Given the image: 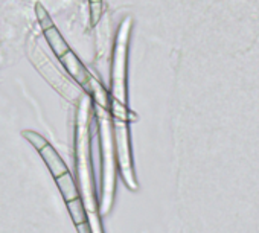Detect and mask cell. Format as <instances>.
Listing matches in <instances>:
<instances>
[{"label": "cell", "mask_w": 259, "mask_h": 233, "mask_svg": "<svg viewBox=\"0 0 259 233\" xmlns=\"http://www.w3.org/2000/svg\"><path fill=\"white\" fill-rule=\"evenodd\" d=\"M93 101L89 95H82L75 114L73 128V160L78 180V191L85 210L87 222L92 233H104L102 216L98 207V186L92 154V119H93Z\"/></svg>", "instance_id": "1"}, {"label": "cell", "mask_w": 259, "mask_h": 233, "mask_svg": "<svg viewBox=\"0 0 259 233\" xmlns=\"http://www.w3.org/2000/svg\"><path fill=\"white\" fill-rule=\"evenodd\" d=\"M34 10H35L38 25L41 28V32H43L48 44L51 46L52 52L55 54V57L64 67V70L69 73V76L72 79H75V82L84 90V93L92 98L95 105L108 107L110 105L108 90H105L102 82L99 79H96L89 72V69L82 64L79 57L70 49V46L61 35L60 29L54 23V20H52L49 11L45 8V5L41 2H37Z\"/></svg>", "instance_id": "2"}, {"label": "cell", "mask_w": 259, "mask_h": 233, "mask_svg": "<svg viewBox=\"0 0 259 233\" xmlns=\"http://www.w3.org/2000/svg\"><path fill=\"white\" fill-rule=\"evenodd\" d=\"M22 136L38 151L40 157L46 163V166H48L51 175L54 177V180L60 189V194L69 209V213L75 224L76 231L78 233H92L89 222H87V216H85V210H84V206L81 201L78 186H76L75 178H73L72 172L69 171L67 165L63 162L61 156L48 142V139H45L37 131L25 130V131H22Z\"/></svg>", "instance_id": "3"}, {"label": "cell", "mask_w": 259, "mask_h": 233, "mask_svg": "<svg viewBox=\"0 0 259 233\" xmlns=\"http://www.w3.org/2000/svg\"><path fill=\"white\" fill-rule=\"evenodd\" d=\"M133 17H125L119 23L116 31L113 57L110 67V114L113 119H120L133 124L138 121V114L128 107V57H130V40L133 31Z\"/></svg>", "instance_id": "4"}, {"label": "cell", "mask_w": 259, "mask_h": 233, "mask_svg": "<svg viewBox=\"0 0 259 233\" xmlns=\"http://www.w3.org/2000/svg\"><path fill=\"white\" fill-rule=\"evenodd\" d=\"M95 118L98 124V139H99V192H98V207L101 216H105L114 201L116 194V178H117V160L113 141V124L108 107L95 105Z\"/></svg>", "instance_id": "5"}, {"label": "cell", "mask_w": 259, "mask_h": 233, "mask_svg": "<svg viewBox=\"0 0 259 233\" xmlns=\"http://www.w3.org/2000/svg\"><path fill=\"white\" fill-rule=\"evenodd\" d=\"M113 141L116 150V160H117V174L120 175L123 184L136 192L139 189V183L136 178L135 162H133V150H132V134H130V122L113 119Z\"/></svg>", "instance_id": "6"}, {"label": "cell", "mask_w": 259, "mask_h": 233, "mask_svg": "<svg viewBox=\"0 0 259 233\" xmlns=\"http://www.w3.org/2000/svg\"><path fill=\"white\" fill-rule=\"evenodd\" d=\"M102 0H89V11H90V25L95 28L99 25L102 17Z\"/></svg>", "instance_id": "7"}]
</instances>
